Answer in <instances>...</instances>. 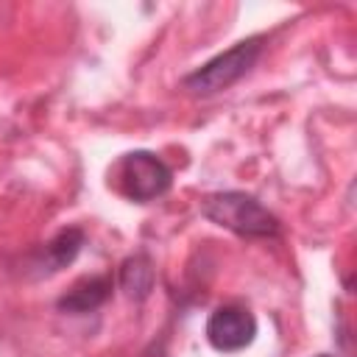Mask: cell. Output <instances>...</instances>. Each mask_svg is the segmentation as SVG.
Wrapping results in <instances>:
<instances>
[{
  "mask_svg": "<svg viewBox=\"0 0 357 357\" xmlns=\"http://www.w3.org/2000/svg\"><path fill=\"white\" fill-rule=\"evenodd\" d=\"M204 218L212 223L237 231L243 237H276L279 220L273 212H268L257 198L245 192H212L201 201Z\"/></svg>",
  "mask_w": 357,
  "mask_h": 357,
  "instance_id": "obj_1",
  "label": "cell"
},
{
  "mask_svg": "<svg viewBox=\"0 0 357 357\" xmlns=\"http://www.w3.org/2000/svg\"><path fill=\"white\" fill-rule=\"evenodd\" d=\"M259 53H262V39L259 36L243 39L234 47H229L226 53L209 59L195 73H190L181 84L192 95H215L220 89H229L234 81H240L254 67V61L259 59Z\"/></svg>",
  "mask_w": 357,
  "mask_h": 357,
  "instance_id": "obj_2",
  "label": "cell"
},
{
  "mask_svg": "<svg viewBox=\"0 0 357 357\" xmlns=\"http://www.w3.org/2000/svg\"><path fill=\"white\" fill-rule=\"evenodd\" d=\"M117 190L131 198V201H139V204H148L159 195H165L173 184V173L170 167L148 153V151H134V153H126L120 162H117Z\"/></svg>",
  "mask_w": 357,
  "mask_h": 357,
  "instance_id": "obj_3",
  "label": "cell"
},
{
  "mask_svg": "<svg viewBox=\"0 0 357 357\" xmlns=\"http://www.w3.org/2000/svg\"><path fill=\"white\" fill-rule=\"evenodd\" d=\"M257 337V318L240 304L218 307L206 321V340L218 351H240Z\"/></svg>",
  "mask_w": 357,
  "mask_h": 357,
  "instance_id": "obj_4",
  "label": "cell"
},
{
  "mask_svg": "<svg viewBox=\"0 0 357 357\" xmlns=\"http://www.w3.org/2000/svg\"><path fill=\"white\" fill-rule=\"evenodd\" d=\"M112 293V279L109 276H86L81 282H75L67 296L59 298V307L67 312H89L95 307H100Z\"/></svg>",
  "mask_w": 357,
  "mask_h": 357,
  "instance_id": "obj_5",
  "label": "cell"
},
{
  "mask_svg": "<svg viewBox=\"0 0 357 357\" xmlns=\"http://www.w3.org/2000/svg\"><path fill=\"white\" fill-rule=\"evenodd\" d=\"M120 287L128 298H145L153 287V265L145 254L128 257L120 268Z\"/></svg>",
  "mask_w": 357,
  "mask_h": 357,
  "instance_id": "obj_6",
  "label": "cell"
},
{
  "mask_svg": "<svg viewBox=\"0 0 357 357\" xmlns=\"http://www.w3.org/2000/svg\"><path fill=\"white\" fill-rule=\"evenodd\" d=\"M84 245V231L81 229H64L59 231L47 245H45V259H47V271H61L64 265H70L78 251Z\"/></svg>",
  "mask_w": 357,
  "mask_h": 357,
  "instance_id": "obj_7",
  "label": "cell"
},
{
  "mask_svg": "<svg viewBox=\"0 0 357 357\" xmlns=\"http://www.w3.org/2000/svg\"><path fill=\"white\" fill-rule=\"evenodd\" d=\"M315 357H332V354H315Z\"/></svg>",
  "mask_w": 357,
  "mask_h": 357,
  "instance_id": "obj_8",
  "label": "cell"
}]
</instances>
